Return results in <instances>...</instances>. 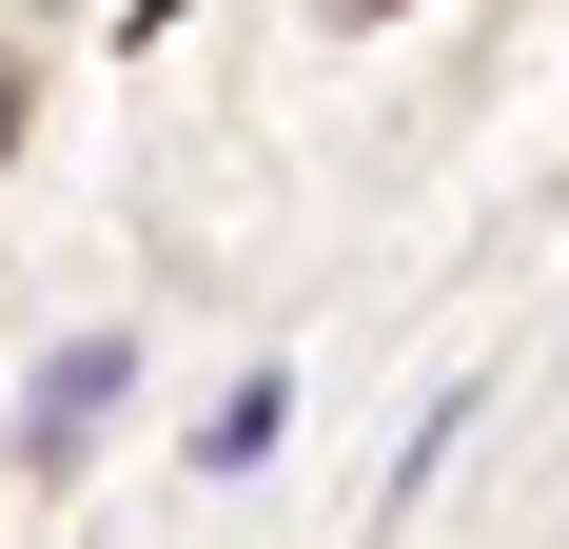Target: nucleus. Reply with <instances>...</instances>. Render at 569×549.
Returning <instances> with one entry per match:
<instances>
[{"label":"nucleus","instance_id":"obj_1","mask_svg":"<svg viewBox=\"0 0 569 549\" xmlns=\"http://www.w3.org/2000/svg\"><path fill=\"white\" fill-rule=\"evenodd\" d=\"M118 373H138L118 333H79V353H40V373H20V451H40V471H79V451H99V412H118Z\"/></svg>","mask_w":569,"mask_h":549}]
</instances>
